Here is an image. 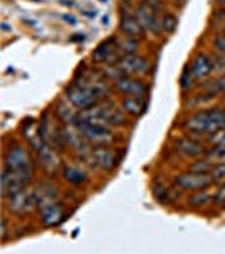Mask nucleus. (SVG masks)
I'll return each mask as SVG.
<instances>
[{"label": "nucleus", "instance_id": "2f4dec72", "mask_svg": "<svg viewBox=\"0 0 225 254\" xmlns=\"http://www.w3.org/2000/svg\"><path fill=\"white\" fill-rule=\"evenodd\" d=\"M64 20H69V22H71V24H75V22H76V20L73 19L71 15H64Z\"/></svg>", "mask_w": 225, "mask_h": 254}, {"label": "nucleus", "instance_id": "423d86ee", "mask_svg": "<svg viewBox=\"0 0 225 254\" xmlns=\"http://www.w3.org/2000/svg\"><path fill=\"white\" fill-rule=\"evenodd\" d=\"M83 158L88 159L93 168L105 171V173H112L120 165V154L112 146H95Z\"/></svg>", "mask_w": 225, "mask_h": 254}, {"label": "nucleus", "instance_id": "f8f14e48", "mask_svg": "<svg viewBox=\"0 0 225 254\" xmlns=\"http://www.w3.org/2000/svg\"><path fill=\"white\" fill-rule=\"evenodd\" d=\"M174 151L185 159H196L208 153L207 146L195 136H181L174 141Z\"/></svg>", "mask_w": 225, "mask_h": 254}, {"label": "nucleus", "instance_id": "0eeeda50", "mask_svg": "<svg viewBox=\"0 0 225 254\" xmlns=\"http://www.w3.org/2000/svg\"><path fill=\"white\" fill-rule=\"evenodd\" d=\"M66 98L69 104L75 109H78L80 112L81 110L95 107L97 104L102 102V98L98 97L93 90H90L88 87H85V85H81V83H76V81H73L66 88Z\"/></svg>", "mask_w": 225, "mask_h": 254}, {"label": "nucleus", "instance_id": "aec40b11", "mask_svg": "<svg viewBox=\"0 0 225 254\" xmlns=\"http://www.w3.org/2000/svg\"><path fill=\"white\" fill-rule=\"evenodd\" d=\"M214 195H215V191H212L210 188L193 191V193H191V196H188V207L200 208V207L208 205V203H214Z\"/></svg>", "mask_w": 225, "mask_h": 254}, {"label": "nucleus", "instance_id": "4468645a", "mask_svg": "<svg viewBox=\"0 0 225 254\" xmlns=\"http://www.w3.org/2000/svg\"><path fill=\"white\" fill-rule=\"evenodd\" d=\"M136 15L141 20V24L144 26L146 31H149L154 36H161V17L156 14V9L151 7L149 3H139L136 7Z\"/></svg>", "mask_w": 225, "mask_h": 254}, {"label": "nucleus", "instance_id": "f3484780", "mask_svg": "<svg viewBox=\"0 0 225 254\" xmlns=\"http://www.w3.org/2000/svg\"><path fill=\"white\" fill-rule=\"evenodd\" d=\"M122 110L130 117H141L146 114L147 109V100L144 95H124L120 104Z\"/></svg>", "mask_w": 225, "mask_h": 254}, {"label": "nucleus", "instance_id": "f03ea898", "mask_svg": "<svg viewBox=\"0 0 225 254\" xmlns=\"http://www.w3.org/2000/svg\"><path fill=\"white\" fill-rule=\"evenodd\" d=\"M80 121H87V122H93V124H102L107 127H124L127 126V117H125V112L122 110V107L118 109L112 104H97L95 107L81 110Z\"/></svg>", "mask_w": 225, "mask_h": 254}, {"label": "nucleus", "instance_id": "412c9836", "mask_svg": "<svg viewBox=\"0 0 225 254\" xmlns=\"http://www.w3.org/2000/svg\"><path fill=\"white\" fill-rule=\"evenodd\" d=\"M56 116L63 124H69V126H75L76 121H78V116L80 112H75V109H73L71 104H59L58 107H56Z\"/></svg>", "mask_w": 225, "mask_h": 254}, {"label": "nucleus", "instance_id": "dca6fc26", "mask_svg": "<svg viewBox=\"0 0 225 254\" xmlns=\"http://www.w3.org/2000/svg\"><path fill=\"white\" fill-rule=\"evenodd\" d=\"M39 156V163L43 165L44 170H48L49 173H55L56 170L59 168V156H58V151L55 149L49 142H41L39 147L36 149Z\"/></svg>", "mask_w": 225, "mask_h": 254}, {"label": "nucleus", "instance_id": "473e14b6", "mask_svg": "<svg viewBox=\"0 0 225 254\" xmlns=\"http://www.w3.org/2000/svg\"><path fill=\"white\" fill-rule=\"evenodd\" d=\"M2 29H3V31H5V32H7V31H10V29H9V26H7V24H5V22H3V24H2Z\"/></svg>", "mask_w": 225, "mask_h": 254}, {"label": "nucleus", "instance_id": "c85d7f7f", "mask_svg": "<svg viewBox=\"0 0 225 254\" xmlns=\"http://www.w3.org/2000/svg\"><path fill=\"white\" fill-rule=\"evenodd\" d=\"M214 205L219 208H225V182L220 183L219 190L214 195Z\"/></svg>", "mask_w": 225, "mask_h": 254}, {"label": "nucleus", "instance_id": "72a5a7b5", "mask_svg": "<svg viewBox=\"0 0 225 254\" xmlns=\"http://www.w3.org/2000/svg\"><path fill=\"white\" fill-rule=\"evenodd\" d=\"M217 3H220V5H225V0H217Z\"/></svg>", "mask_w": 225, "mask_h": 254}, {"label": "nucleus", "instance_id": "20e7f679", "mask_svg": "<svg viewBox=\"0 0 225 254\" xmlns=\"http://www.w3.org/2000/svg\"><path fill=\"white\" fill-rule=\"evenodd\" d=\"M76 129L83 134V137L92 144L95 146H112L113 142L117 141L115 132L112 130V127L102 126V124H93V122H87V121H76L75 124Z\"/></svg>", "mask_w": 225, "mask_h": 254}, {"label": "nucleus", "instance_id": "1a4fd4ad", "mask_svg": "<svg viewBox=\"0 0 225 254\" xmlns=\"http://www.w3.org/2000/svg\"><path fill=\"white\" fill-rule=\"evenodd\" d=\"M122 56H124V53L118 48V41L117 38L112 36V38L102 41V43L93 49L92 61L97 64H109V66H113V64H118Z\"/></svg>", "mask_w": 225, "mask_h": 254}, {"label": "nucleus", "instance_id": "7c9ffc66", "mask_svg": "<svg viewBox=\"0 0 225 254\" xmlns=\"http://www.w3.org/2000/svg\"><path fill=\"white\" fill-rule=\"evenodd\" d=\"M214 48L225 56V34L217 36V38L214 39Z\"/></svg>", "mask_w": 225, "mask_h": 254}, {"label": "nucleus", "instance_id": "bb28decb", "mask_svg": "<svg viewBox=\"0 0 225 254\" xmlns=\"http://www.w3.org/2000/svg\"><path fill=\"white\" fill-rule=\"evenodd\" d=\"M208 93H214L215 97L219 95H225V73L220 78H217L215 81H212V83H207L205 85Z\"/></svg>", "mask_w": 225, "mask_h": 254}, {"label": "nucleus", "instance_id": "39448f33", "mask_svg": "<svg viewBox=\"0 0 225 254\" xmlns=\"http://www.w3.org/2000/svg\"><path fill=\"white\" fill-rule=\"evenodd\" d=\"M5 210L12 215L17 217H26L34 212V208L38 207V200H36V191L31 190L29 187L24 190L17 191V193L5 196Z\"/></svg>", "mask_w": 225, "mask_h": 254}, {"label": "nucleus", "instance_id": "a878e982", "mask_svg": "<svg viewBox=\"0 0 225 254\" xmlns=\"http://www.w3.org/2000/svg\"><path fill=\"white\" fill-rule=\"evenodd\" d=\"M176 26H178V19L173 14H165L161 17V29L165 34H173L176 31Z\"/></svg>", "mask_w": 225, "mask_h": 254}, {"label": "nucleus", "instance_id": "5701e85b", "mask_svg": "<svg viewBox=\"0 0 225 254\" xmlns=\"http://www.w3.org/2000/svg\"><path fill=\"white\" fill-rule=\"evenodd\" d=\"M217 163L214 159L210 158H205V159H198V161H195L191 166H188V171H193V173H212L214 171Z\"/></svg>", "mask_w": 225, "mask_h": 254}, {"label": "nucleus", "instance_id": "9d476101", "mask_svg": "<svg viewBox=\"0 0 225 254\" xmlns=\"http://www.w3.org/2000/svg\"><path fill=\"white\" fill-rule=\"evenodd\" d=\"M0 180H2V196L5 198V196H10L29 187L32 183V180H34V175L19 173V171L3 168Z\"/></svg>", "mask_w": 225, "mask_h": 254}, {"label": "nucleus", "instance_id": "6e6552de", "mask_svg": "<svg viewBox=\"0 0 225 254\" xmlns=\"http://www.w3.org/2000/svg\"><path fill=\"white\" fill-rule=\"evenodd\" d=\"M173 183H174V187H178L181 191H188V193L205 190V188H212L215 185L212 173H193V171L179 173L176 178L173 180Z\"/></svg>", "mask_w": 225, "mask_h": 254}, {"label": "nucleus", "instance_id": "ddd939ff", "mask_svg": "<svg viewBox=\"0 0 225 254\" xmlns=\"http://www.w3.org/2000/svg\"><path fill=\"white\" fill-rule=\"evenodd\" d=\"M112 87L115 92L122 93V95H144L149 92V87L142 80L136 78V76L120 75L118 78L112 81Z\"/></svg>", "mask_w": 225, "mask_h": 254}, {"label": "nucleus", "instance_id": "a211bd4d", "mask_svg": "<svg viewBox=\"0 0 225 254\" xmlns=\"http://www.w3.org/2000/svg\"><path fill=\"white\" fill-rule=\"evenodd\" d=\"M190 68L196 80H205L214 73V61H212V58L207 53H198L193 58V61H191Z\"/></svg>", "mask_w": 225, "mask_h": 254}, {"label": "nucleus", "instance_id": "6ab92c4d", "mask_svg": "<svg viewBox=\"0 0 225 254\" xmlns=\"http://www.w3.org/2000/svg\"><path fill=\"white\" fill-rule=\"evenodd\" d=\"M63 178L66 180L69 185H75V187H81L88 182V175L80 166H73V165L63 166Z\"/></svg>", "mask_w": 225, "mask_h": 254}, {"label": "nucleus", "instance_id": "393cba45", "mask_svg": "<svg viewBox=\"0 0 225 254\" xmlns=\"http://www.w3.org/2000/svg\"><path fill=\"white\" fill-rule=\"evenodd\" d=\"M118 48H120V51L125 55H134V53L139 51V48H141V43H139V39L136 38H127L124 41H118Z\"/></svg>", "mask_w": 225, "mask_h": 254}, {"label": "nucleus", "instance_id": "b1692460", "mask_svg": "<svg viewBox=\"0 0 225 254\" xmlns=\"http://www.w3.org/2000/svg\"><path fill=\"white\" fill-rule=\"evenodd\" d=\"M153 196L156 198L158 203L166 205V203L169 202V190H168V187L163 185V183H154L153 185Z\"/></svg>", "mask_w": 225, "mask_h": 254}, {"label": "nucleus", "instance_id": "9b49d317", "mask_svg": "<svg viewBox=\"0 0 225 254\" xmlns=\"http://www.w3.org/2000/svg\"><path fill=\"white\" fill-rule=\"evenodd\" d=\"M117 66L120 68V71L124 73V75H129V76H146V75H149V71H151L149 60L137 55V53L122 56V60L118 61Z\"/></svg>", "mask_w": 225, "mask_h": 254}, {"label": "nucleus", "instance_id": "f257e3e1", "mask_svg": "<svg viewBox=\"0 0 225 254\" xmlns=\"http://www.w3.org/2000/svg\"><path fill=\"white\" fill-rule=\"evenodd\" d=\"M183 129L191 136H214L225 129V109L210 107L198 110L183 122Z\"/></svg>", "mask_w": 225, "mask_h": 254}, {"label": "nucleus", "instance_id": "2eb2a0df", "mask_svg": "<svg viewBox=\"0 0 225 254\" xmlns=\"http://www.w3.org/2000/svg\"><path fill=\"white\" fill-rule=\"evenodd\" d=\"M118 31L124 36H127V38H136V39L144 38V34H146V29L141 24V20L137 19L136 14H130V12H124V14H122Z\"/></svg>", "mask_w": 225, "mask_h": 254}, {"label": "nucleus", "instance_id": "4be33fe9", "mask_svg": "<svg viewBox=\"0 0 225 254\" xmlns=\"http://www.w3.org/2000/svg\"><path fill=\"white\" fill-rule=\"evenodd\" d=\"M195 75H193V71H191V68H190V64H186L185 68H183V71H181V76H179V88H181V92L183 93H188V92H191V90L195 88Z\"/></svg>", "mask_w": 225, "mask_h": 254}, {"label": "nucleus", "instance_id": "cd10ccee", "mask_svg": "<svg viewBox=\"0 0 225 254\" xmlns=\"http://www.w3.org/2000/svg\"><path fill=\"white\" fill-rule=\"evenodd\" d=\"M212 176H214L215 183L225 182V159H224V161H220V163H217L214 171H212Z\"/></svg>", "mask_w": 225, "mask_h": 254}, {"label": "nucleus", "instance_id": "c756f323", "mask_svg": "<svg viewBox=\"0 0 225 254\" xmlns=\"http://www.w3.org/2000/svg\"><path fill=\"white\" fill-rule=\"evenodd\" d=\"M2 227H0V241H2V244H5L7 241H9V222H7V215L2 217Z\"/></svg>", "mask_w": 225, "mask_h": 254}, {"label": "nucleus", "instance_id": "7ed1b4c3", "mask_svg": "<svg viewBox=\"0 0 225 254\" xmlns=\"http://www.w3.org/2000/svg\"><path fill=\"white\" fill-rule=\"evenodd\" d=\"M3 168L19 171V173H36V161L31 156L29 149L22 144L14 142L9 149L5 151V158H3Z\"/></svg>", "mask_w": 225, "mask_h": 254}, {"label": "nucleus", "instance_id": "f704fd0d", "mask_svg": "<svg viewBox=\"0 0 225 254\" xmlns=\"http://www.w3.org/2000/svg\"><path fill=\"white\" fill-rule=\"evenodd\" d=\"M224 34H225V32H224Z\"/></svg>", "mask_w": 225, "mask_h": 254}]
</instances>
